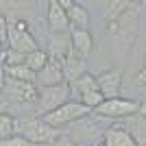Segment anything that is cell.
Returning a JSON list of instances; mask_svg holds the SVG:
<instances>
[{
    "instance_id": "1",
    "label": "cell",
    "mask_w": 146,
    "mask_h": 146,
    "mask_svg": "<svg viewBox=\"0 0 146 146\" xmlns=\"http://www.w3.org/2000/svg\"><path fill=\"white\" fill-rule=\"evenodd\" d=\"M140 2H133L120 18L113 22H107V35L111 37V42L116 44V48L122 55H127L133 48L137 33H140Z\"/></svg>"
},
{
    "instance_id": "2",
    "label": "cell",
    "mask_w": 146,
    "mask_h": 146,
    "mask_svg": "<svg viewBox=\"0 0 146 146\" xmlns=\"http://www.w3.org/2000/svg\"><path fill=\"white\" fill-rule=\"evenodd\" d=\"M15 135H22L33 144H52L59 140V131L55 127H50L48 122L39 116H22L15 118Z\"/></svg>"
},
{
    "instance_id": "3",
    "label": "cell",
    "mask_w": 146,
    "mask_h": 146,
    "mask_svg": "<svg viewBox=\"0 0 146 146\" xmlns=\"http://www.w3.org/2000/svg\"><path fill=\"white\" fill-rule=\"evenodd\" d=\"M39 100V90L35 83L29 81H18L11 76L2 79V103L9 105H35ZM37 111V109H35Z\"/></svg>"
},
{
    "instance_id": "4",
    "label": "cell",
    "mask_w": 146,
    "mask_h": 146,
    "mask_svg": "<svg viewBox=\"0 0 146 146\" xmlns=\"http://www.w3.org/2000/svg\"><path fill=\"white\" fill-rule=\"evenodd\" d=\"M9 33H7V46L20 55H31V52H35L39 50V44L35 42V37L31 35L29 31V24H26L24 20H13L9 22Z\"/></svg>"
},
{
    "instance_id": "5",
    "label": "cell",
    "mask_w": 146,
    "mask_h": 146,
    "mask_svg": "<svg viewBox=\"0 0 146 146\" xmlns=\"http://www.w3.org/2000/svg\"><path fill=\"white\" fill-rule=\"evenodd\" d=\"M70 92L72 85L70 83H61V85H52V87H39V100H37V113H50V111L63 107L66 103H70Z\"/></svg>"
},
{
    "instance_id": "6",
    "label": "cell",
    "mask_w": 146,
    "mask_h": 146,
    "mask_svg": "<svg viewBox=\"0 0 146 146\" xmlns=\"http://www.w3.org/2000/svg\"><path fill=\"white\" fill-rule=\"evenodd\" d=\"M90 113H92V109L85 107L81 100H70V103H66L63 107L50 111V113H46V116H42V118L48 122L50 127L61 129V127H66V124H72V122L81 120V118L90 116Z\"/></svg>"
},
{
    "instance_id": "7",
    "label": "cell",
    "mask_w": 146,
    "mask_h": 146,
    "mask_svg": "<svg viewBox=\"0 0 146 146\" xmlns=\"http://www.w3.org/2000/svg\"><path fill=\"white\" fill-rule=\"evenodd\" d=\"M103 135H105V131H100L98 124L92 120L90 116L72 122L70 129H68V137H70L74 144H79V146L81 144H94V142L100 144V142H103Z\"/></svg>"
},
{
    "instance_id": "8",
    "label": "cell",
    "mask_w": 146,
    "mask_h": 146,
    "mask_svg": "<svg viewBox=\"0 0 146 146\" xmlns=\"http://www.w3.org/2000/svg\"><path fill=\"white\" fill-rule=\"evenodd\" d=\"M140 109V100H131V98H109L105 100L100 107L92 111L98 118H129L137 113Z\"/></svg>"
},
{
    "instance_id": "9",
    "label": "cell",
    "mask_w": 146,
    "mask_h": 146,
    "mask_svg": "<svg viewBox=\"0 0 146 146\" xmlns=\"http://www.w3.org/2000/svg\"><path fill=\"white\" fill-rule=\"evenodd\" d=\"M66 83V74H63V61L50 55L48 63L44 66V70L37 72V81L35 85L39 87H52V85H61Z\"/></svg>"
},
{
    "instance_id": "10",
    "label": "cell",
    "mask_w": 146,
    "mask_h": 146,
    "mask_svg": "<svg viewBox=\"0 0 146 146\" xmlns=\"http://www.w3.org/2000/svg\"><path fill=\"white\" fill-rule=\"evenodd\" d=\"M48 29H50V35H66V33H70V29H72V24H70V20H68V13L66 9L61 7V2H57V0H50L48 5Z\"/></svg>"
},
{
    "instance_id": "11",
    "label": "cell",
    "mask_w": 146,
    "mask_h": 146,
    "mask_svg": "<svg viewBox=\"0 0 146 146\" xmlns=\"http://www.w3.org/2000/svg\"><path fill=\"white\" fill-rule=\"evenodd\" d=\"M98 81V90L105 96V100L120 96V87H122V70H107L100 72L96 76Z\"/></svg>"
},
{
    "instance_id": "12",
    "label": "cell",
    "mask_w": 146,
    "mask_h": 146,
    "mask_svg": "<svg viewBox=\"0 0 146 146\" xmlns=\"http://www.w3.org/2000/svg\"><path fill=\"white\" fill-rule=\"evenodd\" d=\"M87 70V63H85V59L76 52V50H70L66 55V59H63V74H66V83H70L72 85L76 79H81L83 74H87L85 72Z\"/></svg>"
},
{
    "instance_id": "13",
    "label": "cell",
    "mask_w": 146,
    "mask_h": 146,
    "mask_svg": "<svg viewBox=\"0 0 146 146\" xmlns=\"http://www.w3.org/2000/svg\"><path fill=\"white\" fill-rule=\"evenodd\" d=\"M61 7L66 9L68 13V20H70V24L72 29H81V31H87L90 26V13L83 5H76L72 0H61Z\"/></svg>"
},
{
    "instance_id": "14",
    "label": "cell",
    "mask_w": 146,
    "mask_h": 146,
    "mask_svg": "<svg viewBox=\"0 0 146 146\" xmlns=\"http://www.w3.org/2000/svg\"><path fill=\"white\" fill-rule=\"evenodd\" d=\"M103 144L105 146H137V142L133 140V135L127 131L124 124H116V127L105 129Z\"/></svg>"
},
{
    "instance_id": "15",
    "label": "cell",
    "mask_w": 146,
    "mask_h": 146,
    "mask_svg": "<svg viewBox=\"0 0 146 146\" xmlns=\"http://www.w3.org/2000/svg\"><path fill=\"white\" fill-rule=\"evenodd\" d=\"M70 39H72V48L79 52L83 59H87L94 48V39H92L90 31H81V29H70Z\"/></svg>"
},
{
    "instance_id": "16",
    "label": "cell",
    "mask_w": 146,
    "mask_h": 146,
    "mask_svg": "<svg viewBox=\"0 0 146 146\" xmlns=\"http://www.w3.org/2000/svg\"><path fill=\"white\" fill-rule=\"evenodd\" d=\"M124 127L133 135L137 146H146V118H142L140 113H133V116L124 118Z\"/></svg>"
},
{
    "instance_id": "17",
    "label": "cell",
    "mask_w": 146,
    "mask_h": 146,
    "mask_svg": "<svg viewBox=\"0 0 146 146\" xmlns=\"http://www.w3.org/2000/svg\"><path fill=\"white\" fill-rule=\"evenodd\" d=\"M5 76H11V79L18 81H29V83H35L37 81V72H33L29 66H5Z\"/></svg>"
},
{
    "instance_id": "18",
    "label": "cell",
    "mask_w": 146,
    "mask_h": 146,
    "mask_svg": "<svg viewBox=\"0 0 146 146\" xmlns=\"http://www.w3.org/2000/svg\"><path fill=\"white\" fill-rule=\"evenodd\" d=\"M98 90V81L94 74H83L81 79H76L72 83V92H76L79 94V98L83 96V94H87V92H94Z\"/></svg>"
},
{
    "instance_id": "19",
    "label": "cell",
    "mask_w": 146,
    "mask_h": 146,
    "mask_svg": "<svg viewBox=\"0 0 146 146\" xmlns=\"http://www.w3.org/2000/svg\"><path fill=\"white\" fill-rule=\"evenodd\" d=\"M48 59H50L48 52H44V50H35V52L26 55V63H24V66H29L33 72H39V70H44V66L48 63Z\"/></svg>"
},
{
    "instance_id": "20",
    "label": "cell",
    "mask_w": 146,
    "mask_h": 146,
    "mask_svg": "<svg viewBox=\"0 0 146 146\" xmlns=\"http://www.w3.org/2000/svg\"><path fill=\"white\" fill-rule=\"evenodd\" d=\"M133 2H127V0H116V2H107V22H113L116 18H120L122 13L127 11Z\"/></svg>"
},
{
    "instance_id": "21",
    "label": "cell",
    "mask_w": 146,
    "mask_h": 146,
    "mask_svg": "<svg viewBox=\"0 0 146 146\" xmlns=\"http://www.w3.org/2000/svg\"><path fill=\"white\" fill-rule=\"evenodd\" d=\"M13 135H15V118L9 116V113H2L0 116V137L9 140Z\"/></svg>"
},
{
    "instance_id": "22",
    "label": "cell",
    "mask_w": 146,
    "mask_h": 146,
    "mask_svg": "<svg viewBox=\"0 0 146 146\" xmlns=\"http://www.w3.org/2000/svg\"><path fill=\"white\" fill-rule=\"evenodd\" d=\"M0 146H39V144H33V142H29L26 137H22V135H13L9 140H2Z\"/></svg>"
},
{
    "instance_id": "23",
    "label": "cell",
    "mask_w": 146,
    "mask_h": 146,
    "mask_svg": "<svg viewBox=\"0 0 146 146\" xmlns=\"http://www.w3.org/2000/svg\"><path fill=\"white\" fill-rule=\"evenodd\" d=\"M135 83L137 85H146V55H144V59H142V66H140V70H137V74H135Z\"/></svg>"
},
{
    "instance_id": "24",
    "label": "cell",
    "mask_w": 146,
    "mask_h": 146,
    "mask_svg": "<svg viewBox=\"0 0 146 146\" xmlns=\"http://www.w3.org/2000/svg\"><path fill=\"white\" fill-rule=\"evenodd\" d=\"M50 146H79V144H74V142H72V140H70V137L66 135V137H59L57 142H52Z\"/></svg>"
},
{
    "instance_id": "25",
    "label": "cell",
    "mask_w": 146,
    "mask_h": 146,
    "mask_svg": "<svg viewBox=\"0 0 146 146\" xmlns=\"http://www.w3.org/2000/svg\"><path fill=\"white\" fill-rule=\"evenodd\" d=\"M137 113H140L142 118H146V100H140V109H137Z\"/></svg>"
},
{
    "instance_id": "26",
    "label": "cell",
    "mask_w": 146,
    "mask_h": 146,
    "mask_svg": "<svg viewBox=\"0 0 146 146\" xmlns=\"http://www.w3.org/2000/svg\"><path fill=\"white\" fill-rule=\"evenodd\" d=\"M140 94H142V100H146V85L140 87Z\"/></svg>"
},
{
    "instance_id": "27",
    "label": "cell",
    "mask_w": 146,
    "mask_h": 146,
    "mask_svg": "<svg viewBox=\"0 0 146 146\" xmlns=\"http://www.w3.org/2000/svg\"><path fill=\"white\" fill-rule=\"evenodd\" d=\"M96 146H105V144H103V142H100V144H96Z\"/></svg>"
}]
</instances>
